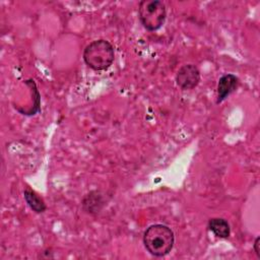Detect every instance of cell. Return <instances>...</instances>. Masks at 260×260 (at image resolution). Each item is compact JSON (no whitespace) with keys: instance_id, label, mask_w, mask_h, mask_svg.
Listing matches in <instances>:
<instances>
[{"instance_id":"cell-2","label":"cell","mask_w":260,"mask_h":260,"mask_svg":"<svg viewBox=\"0 0 260 260\" xmlns=\"http://www.w3.org/2000/svg\"><path fill=\"white\" fill-rule=\"evenodd\" d=\"M82 56L85 64L89 68L94 71H104L113 64L115 50L109 41L100 39L89 43L84 48Z\"/></svg>"},{"instance_id":"cell-3","label":"cell","mask_w":260,"mask_h":260,"mask_svg":"<svg viewBox=\"0 0 260 260\" xmlns=\"http://www.w3.org/2000/svg\"><path fill=\"white\" fill-rule=\"evenodd\" d=\"M138 17L145 29L157 30L167 18L166 5L159 0H142L138 6Z\"/></svg>"},{"instance_id":"cell-9","label":"cell","mask_w":260,"mask_h":260,"mask_svg":"<svg viewBox=\"0 0 260 260\" xmlns=\"http://www.w3.org/2000/svg\"><path fill=\"white\" fill-rule=\"evenodd\" d=\"M253 249L258 258H260V237H257L253 244Z\"/></svg>"},{"instance_id":"cell-5","label":"cell","mask_w":260,"mask_h":260,"mask_svg":"<svg viewBox=\"0 0 260 260\" xmlns=\"http://www.w3.org/2000/svg\"><path fill=\"white\" fill-rule=\"evenodd\" d=\"M239 84V78L234 74L222 75L217 83V100L216 104L223 102L232 92H234Z\"/></svg>"},{"instance_id":"cell-7","label":"cell","mask_w":260,"mask_h":260,"mask_svg":"<svg viewBox=\"0 0 260 260\" xmlns=\"http://www.w3.org/2000/svg\"><path fill=\"white\" fill-rule=\"evenodd\" d=\"M23 197L27 205L37 213H42L47 209L46 203L44 200L31 189L26 188L23 191Z\"/></svg>"},{"instance_id":"cell-1","label":"cell","mask_w":260,"mask_h":260,"mask_svg":"<svg viewBox=\"0 0 260 260\" xmlns=\"http://www.w3.org/2000/svg\"><path fill=\"white\" fill-rule=\"evenodd\" d=\"M174 243V233L165 224H152L145 230L143 235L144 247L154 257L168 255L172 251Z\"/></svg>"},{"instance_id":"cell-4","label":"cell","mask_w":260,"mask_h":260,"mask_svg":"<svg viewBox=\"0 0 260 260\" xmlns=\"http://www.w3.org/2000/svg\"><path fill=\"white\" fill-rule=\"evenodd\" d=\"M200 81V71L194 64H185L176 74V83L182 89H193Z\"/></svg>"},{"instance_id":"cell-8","label":"cell","mask_w":260,"mask_h":260,"mask_svg":"<svg viewBox=\"0 0 260 260\" xmlns=\"http://www.w3.org/2000/svg\"><path fill=\"white\" fill-rule=\"evenodd\" d=\"M83 202H90V204H85L83 205V207L87 205V207H85V210L89 213H92V212H99V210L101 209V206H99L100 204H96V202L103 203V200H102V196L99 195L98 192H90L84 197Z\"/></svg>"},{"instance_id":"cell-6","label":"cell","mask_w":260,"mask_h":260,"mask_svg":"<svg viewBox=\"0 0 260 260\" xmlns=\"http://www.w3.org/2000/svg\"><path fill=\"white\" fill-rule=\"evenodd\" d=\"M208 229L214 234V236L221 239L229 238L231 234V228L229 222L224 218L220 217L210 218L208 221Z\"/></svg>"}]
</instances>
